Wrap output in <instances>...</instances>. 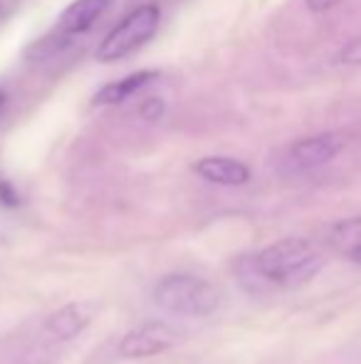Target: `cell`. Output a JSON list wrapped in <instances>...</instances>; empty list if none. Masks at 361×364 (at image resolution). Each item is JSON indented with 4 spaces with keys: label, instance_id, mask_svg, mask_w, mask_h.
<instances>
[{
    "label": "cell",
    "instance_id": "277c9868",
    "mask_svg": "<svg viewBox=\"0 0 361 364\" xmlns=\"http://www.w3.org/2000/svg\"><path fill=\"white\" fill-rule=\"evenodd\" d=\"M179 345V332L166 322H144L129 330L119 342V357L124 360H146L169 352Z\"/></svg>",
    "mask_w": 361,
    "mask_h": 364
},
{
    "label": "cell",
    "instance_id": "3957f363",
    "mask_svg": "<svg viewBox=\"0 0 361 364\" xmlns=\"http://www.w3.org/2000/svg\"><path fill=\"white\" fill-rule=\"evenodd\" d=\"M161 10L159 5H141V8L131 10L109 35L99 43L96 48V60L99 63H116V60L129 58L131 53L149 43L154 38L156 28H159Z\"/></svg>",
    "mask_w": 361,
    "mask_h": 364
},
{
    "label": "cell",
    "instance_id": "ba28073f",
    "mask_svg": "<svg viewBox=\"0 0 361 364\" xmlns=\"http://www.w3.org/2000/svg\"><path fill=\"white\" fill-rule=\"evenodd\" d=\"M106 8H109V0H74V3L60 15L57 33L65 35V38L87 33L91 25L104 15Z\"/></svg>",
    "mask_w": 361,
    "mask_h": 364
},
{
    "label": "cell",
    "instance_id": "7c38bea8",
    "mask_svg": "<svg viewBox=\"0 0 361 364\" xmlns=\"http://www.w3.org/2000/svg\"><path fill=\"white\" fill-rule=\"evenodd\" d=\"M161 114H164V102L161 100H146L144 105H141V117H144L146 122L161 119Z\"/></svg>",
    "mask_w": 361,
    "mask_h": 364
},
{
    "label": "cell",
    "instance_id": "52a82bcc",
    "mask_svg": "<svg viewBox=\"0 0 361 364\" xmlns=\"http://www.w3.org/2000/svg\"><path fill=\"white\" fill-rule=\"evenodd\" d=\"M196 173L218 186H243L250 181V168L231 156H206L196 161Z\"/></svg>",
    "mask_w": 361,
    "mask_h": 364
},
{
    "label": "cell",
    "instance_id": "6da1fadb",
    "mask_svg": "<svg viewBox=\"0 0 361 364\" xmlns=\"http://www.w3.org/2000/svg\"><path fill=\"white\" fill-rule=\"evenodd\" d=\"M324 255L307 238H282L248 255L240 263V278L250 288L297 290L317 278Z\"/></svg>",
    "mask_w": 361,
    "mask_h": 364
},
{
    "label": "cell",
    "instance_id": "9c48e42d",
    "mask_svg": "<svg viewBox=\"0 0 361 364\" xmlns=\"http://www.w3.org/2000/svg\"><path fill=\"white\" fill-rule=\"evenodd\" d=\"M327 243L344 260H349L352 265L361 268V216L344 218L329 225Z\"/></svg>",
    "mask_w": 361,
    "mask_h": 364
},
{
    "label": "cell",
    "instance_id": "4fadbf2b",
    "mask_svg": "<svg viewBox=\"0 0 361 364\" xmlns=\"http://www.w3.org/2000/svg\"><path fill=\"white\" fill-rule=\"evenodd\" d=\"M307 3V8L312 10V13H327V10L337 8L342 0H304Z\"/></svg>",
    "mask_w": 361,
    "mask_h": 364
},
{
    "label": "cell",
    "instance_id": "8992f818",
    "mask_svg": "<svg viewBox=\"0 0 361 364\" xmlns=\"http://www.w3.org/2000/svg\"><path fill=\"white\" fill-rule=\"evenodd\" d=\"M94 317V307L87 302H70L55 310L52 315L45 320L43 332L50 342H70L84 330Z\"/></svg>",
    "mask_w": 361,
    "mask_h": 364
},
{
    "label": "cell",
    "instance_id": "9a60e30c",
    "mask_svg": "<svg viewBox=\"0 0 361 364\" xmlns=\"http://www.w3.org/2000/svg\"><path fill=\"white\" fill-rule=\"evenodd\" d=\"M3 107H5V90L0 87V109H3Z\"/></svg>",
    "mask_w": 361,
    "mask_h": 364
},
{
    "label": "cell",
    "instance_id": "5bb4252c",
    "mask_svg": "<svg viewBox=\"0 0 361 364\" xmlns=\"http://www.w3.org/2000/svg\"><path fill=\"white\" fill-rule=\"evenodd\" d=\"M0 198H3L8 206H13V203H18V196L13 193V188H10L8 181H0Z\"/></svg>",
    "mask_w": 361,
    "mask_h": 364
},
{
    "label": "cell",
    "instance_id": "30bf717a",
    "mask_svg": "<svg viewBox=\"0 0 361 364\" xmlns=\"http://www.w3.org/2000/svg\"><path fill=\"white\" fill-rule=\"evenodd\" d=\"M159 80V73L156 70H141V73L126 75L124 80L119 82H109L106 87H101L94 95V105L96 107H111V105H121L129 97H134L136 92H141L144 87H149L151 82Z\"/></svg>",
    "mask_w": 361,
    "mask_h": 364
},
{
    "label": "cell",
    "instance_id": "7a4b0ae2",
    "mask_svg": "<svg viewBox=\"0 0 361 364\" xmlns=\"http://www.w3.org/2000/svg\"><path fill=\"white\" fill-rule=\"evenodd\" d=\"M154 302L176 317H211L221 307V292L208 280L191 273H171L154 288Z\"/></svg>",
    "mask_w": 361,
    "mask_h": 364
},
{
    "label": "cell",
    "instance_id": "5b68a950",
    "mask_svg": "<svg viewBox=\"0 0 361 364\" xmlns=\"http://www.w3.org/2000/svg\"><path fill=\"white\" fill-rule=\"evenodd\" d=\"M344 139L342 132H322V134L314 136H304V139L294 141L287 151V161L292 164L299 171H307V168H317L329 164L332 159H337L342 154Z\"/></svg>",
    "mask_w": 361,
    "mask_h": 364
},
{
    "label": "cell",
    "instance_id": "8fae6325",
    "mask_svg": "<svg viewBox=\"0 0 361 364\" xmlns=\"http://www.w3.org/2000/svg\"><path fill=\"white\" fill-rule=\"evenodd\" d=\"M339 63L342 65H361V35L352 38L339 50Z\"/></svg>",
    "mask_w": 361,
    "mask_h": 364
}]
</instances>
